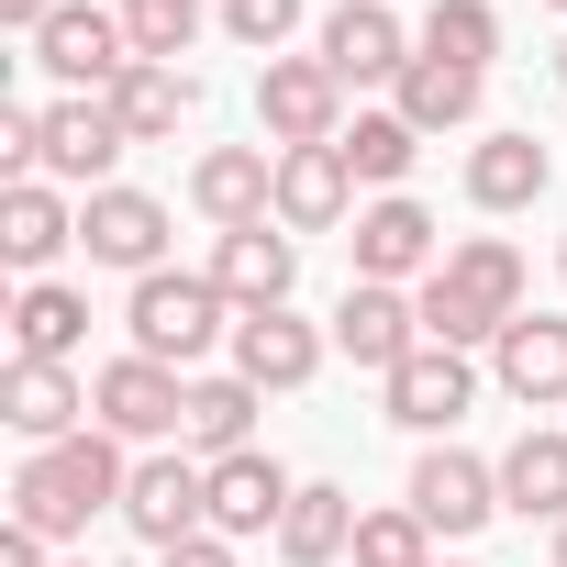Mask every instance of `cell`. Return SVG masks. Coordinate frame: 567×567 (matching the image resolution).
I'll return each instance as SVG.
<instances>
[{
	"instance_id": "8d00e7d4",
	"label": "cell",
	"mask_w": 567,
	"mask_h": 567,
	"mask_svg": "<svg viewBox=\"0 0 567 567\" xmlns=\"http://www.w3.org/2000/svg\"><path fill=\"white\" fill-rule=\"evenodd\" d=\"M0 567H45V534H23V523H12V534H0Z\"/></svg>"
},
{
	"instance_id": "d6986e66",
	"label": "cell",
	"mask_w": 567,
	"mask_h": 567,
	"mask_svg": "<svg viewBox=\"0 0 567 567\" xmlns=\"http://www.w3.org/2000/svg\"><path fill=\"white\" fill-rule=\"evenodd\" d=\"M323 68H334L346 90H368V79H390V90H401V68H412V34L379 12V0H346V12L323 23Z\"/></svg>"
},
{
	"instance_id": "52a82bcc",
	"label": "cell",
	"mask_w": 567,
	"mask_h": 567,
	"mask_svg": "<svg viewBox=\"0 0 567 567\" xmlns=\"http://www.w3.org/2000/svg\"><path fill=\"white\" fill-rule=\"evenodd\" d=\"M123 523H134L156 556L189 545V534H212V467H200V456H145L134 489H123Z\"/></svg>"
},
{
	"instance_id": "44dd1931",
	"label": "cell",
	"mask_w": 567,
	"mask_h": 567,
	"mask_svg": "<svg viewBox=\"0 0 567 567\" xmlns=\"http://www.w3.org/2000/svg\"><path fill=\"white\" fill-rule=\"evenodd\" d=\"M501 390H512L523 412H567V323H556V312H523V323L501 334Z\"/></svg>"
},
{
	"instance_id": "4316f807",
	"label": "cell",
	"mask_w": 567,
	"mask_h": 567,
	"mask_svg": "<svg viewBox=\"0 0 567 567\" xmlns=\"http://www.w3.org/2000/svg\"><path fill=\"white\" fill-rule=\"evenodd\" d=\"M501 512L567 523V434H523V445L501 456Z\"/></svg>"
},
{
	"instance_id": "4fadbf2b",
	"label": "cell",
	"mask_w": 567,
	"mask_h": 567,
	"mask_svg": "<svg viewBox=\"0 0 567 567\" xmlns=\"http://www.w3.org/2000/svg\"><path fill=\"white\" fill-rule=\"evenodd\" d=\"M312 368H323V334L278 301V312H234V379H256V390H312Z\"/></svg>"
},
{
	"instance_id": "60d3db41",
	"label": "cell",
	"mask_w": 567,
	"mask_h": 567,
	"mask_svg": "<svg viewBox=\"0 0 567 567\" xmlns=\"http://www.w3.org/2000/svg\"><path fill=\"white\" fill-rule=\"evenodd\" d=\"M556 267H567V256H556Z\"/></svg>"
},
{
	"instance_id": "5bb4252c",
	"label": "cell",
	"mask_w": 567,
	"mask_h": 567,
	"mask_svg": "<svg viewBox=\"0 0 567 567\" xmlns=\"http://www.w3.org/2000/svg\"><path fill=\"white\" fill-rule=\"evenodd\" d=\"M334 346L357 357V368H401L412 346H423V301H401V290H379V278H357V290L334 301Z\"/></svg>"
},
{
	"instance_id": "ac0fdd59",
	"label": "cell",
	"mask_w": 567,
	"mask_h": 567,
	"mask_svg": "<svg viewBox=\"0 0 567 567\" xmlns=\"http://www.w3.org/2000/svg\"><path fill=\"white\" fill-rule=\"evenodd\" d=\"M189 200L234 234V223H267V200H278V145H212L200 167H189Z\"/></svg>"
},
{
	"instance_id": "d4e9b609",
	"label": "cell",
	"mask_w": 567,
	"mask_h": 567,
	"mask_svg": "<svg viewBox=\"0 0 567 567\" xmlns=\"http://www.w3.org/2000/svg\"><path fill=\"white\" fill-rule=\"evenodd\" d=\"M545 178H556V156H545L534 134H489V145L467 156V200H478V212H534Z\"/></svg>"
},
{
	"instance_id": "5b68a950",
	"label": "cell",
	"mask_w": 567,
	"mask_h": 567,
	"mask_svg": "<svg viewBox=\"0 0 567 567\" xmlns=\"http://www.w3.org/2000/svg\"><path fill=\"white\" fill-rule=\"evenodd\" d=\"M256 123H267V145H334V134H346V79H334L323 56H267Z\"/></svg>"
},
{
	"instance_id": "ab89813d",
	"label": "cell",
	"mask_w": 567,
	"mask_h": 567,
	"mask_svg": "<svg viewBox=\"0 0 567 567\" xmlns=\"http://www.w3.org/2000/svg\"><path fill=\"white\" fill-rule=\"evenodd\" d=\"M545 12H567V0H545Z\"/></svg>"
},
{
	"instance_id": "836d02e7",
	"label": "cell",
	"mask_w": 567,
	"mask_h": 567,
	"mask_svg": "<svg viewBox=\"0 0 567 567\" xmlns=\"http://www.w3.org/2000/svg\"><path fill=\"white\" fill-rule=\"evenodd\" d=\"M301 23V0H223V34L234 45H256V56H278V34Z\"/></svg>"
},
{
	"instance_id": "7c38bea8",
	"label": "cell",
	"mask_w": 567,
	"mask_h": 567,
	"mask_svg": "<svg viewBox=\"0 0 567 567\" xmlns=\"http://www.w3.org/2000/svg\"><path fill=\"white\" fill-rule=\"evenodd\" d=\"M379 390H390V423H412V434H456V412L478 401V379H467L456 346H412Z\"/></svg>"
},
{
	"instance_id": "8992f818",
	"label": "cell",
	"mask_w": 567,
	"mask_h": 567,
	"mask_svg": "<svg viewBox=\"0 0 567 567\" xmlns=\"http://www.w3.org/2000/svg\"><path fill=\"white\" fill-rule=\"evenodd\" d=\"M200 278H212L234 312H278V301H290V278H301V234H290V223H234Z\"/></svg>"
},
{
	"instance_id": "8fae6325",
	"label": "cell",
	"mask_w": 567,
	"mask_h": 567,
	"mask_svg": "<svg viewBox=\"0 0 567 567\" xmlns=\"http://www.w3.org/2000/svg\"><path fill=\"white\" fill-rule=\"evenodd\" d=\"M346 245H357V278H379V290H401V278H434V267H445V256H434V212H423V200H401V189H390V200H368Z\"/></svg>"
},
{
	"instance_id": "cb8c5ba5",
	"label": "cell",
	"mask_w": 567,
	"mask_h": 567,
	"mask_svg": "<svg viewBox=\"0 0 567 567\" xmlns=\"http://www.w3.org/2000/svg\"><path fill=\"white\" fill-rule=\"evenodd\" d=\"M56 245H79V212L45 189V178H23V189H0V256H12L23 278H45L56 267Z\"/></svg>"
},
{
	"instance_id": "ba28073f",
	"label": "cell",
	"mask_w": 567,
	"mask_h": 567,
	"mask_svg": "<svg viewBox=\"0 0 567 567\" xmlns=\"http://www.w3.org/2000/svg\"><path fill=\"white\" fill-rule=\"evenodd\" d=\"M34 56H45V68H56L79 101H101V90L134 68V34H123V12H90V0H68V12L34 34Z\"/></svg>"
},
{
	"instance_id": "e0dca14e",
	"label": "cell",
	"mask_w": 567,
	"mask_h": 567,
	"mask_svg": "<svg viewBox=\"0 0 567 567\" xmlns=\"http://www.w3.org/2000/svg\"><path fill=\"white\" fill-rule=\"evenodd\" d=\"M0 423H12L23 445H68V434H90V390H79L68 368L12 357V379H0Z\"/></svg>"
},
{
	"instance_id": "30bf717a",
	"label": "cell",
	"mask_w": 567,
	"mask_h": 567,
	"mask_svg": "<svg viewBox=\"0 0 567 567\" xmlns=\"http://www.w3.org/2000/svg\"><path fill=\"white\" fill-rule=\"evenodd\" d=\"M346 212H357V167H346V145H278V200H267V223L334 234Z\"/></svg>"
},
{
	"instance_id": "7a4b0ae2",
	"label": "cell",
	"mask_w": 567,
	"mask_h": 567,
	"mask_svg": "<svg viewBox=\"0 0 567 567\" xmlns=\"http://www.w3.org/2000/svg\"><path fill=\"white\" fill-rule=\"evenodd\" d=\"M523 323V256L501 245V234H467L434 278H423V346H501Z\"/></svg>"
},
{
	"instance_id": "4dcf8cb0",
	"label": "cell",
	"mask_w": 567,
	"mask_h": 567,
	"mask_svg": "<svg viewBox=\"0 0 567 567\" xmlns=\"http://www.w3.org/2000/svg\"><path fill=\"white\" fill-rule=\"evenodd\" d=\"M334 145H346V167H357V178H379V189H401V178H412V156H423V134H412L401 112H357Z\"/></svg>"
},
{
	"instance_id": "6da1fadb",
	"label": "cell",
	"mask_w": 567,
	"mask_h": 567,
	"mask_svg": "<svg viewBox=\"0 0 567 567\" xmlns=\"http://www.w3.org/2000/svg\"><path fill=\"white\" fill-rule=\"evenodd\" d=\"M123 489H134V467H123V434H68V445H23V467H12V523L23 534H90V512H123Z\"/></svg>"
},
{
	"instance_id": "74e56055",
	"label": "cell",
	"mask_w": 567,
	"mask_h": 567,
	"mask_svg": "<svg viewBox=\"0 0 567 567\" xmlns=\"http://www.w3.org/2000/svg\"><path fill=\"white\" fill-rule=\"evenodd\" d=\"M556 567H567V523H556Z\"/></svg>"
},
{
	"instance_id": "3957f363",
	"label": "cell",
	"mask_w": 567,
	"mask_h": 567,
	"mask_svg": "<svg viewBox=\"0 0 567 567\" xmlns=\"http://www.w3.org/2000/svg\"><path fill=\"white\" fill-rule=\"evenodd\" d=\"M134 357H156V368H189V357H212V334H234V301L212 290V278H189V267H156V278H134Z\"/></svg>"
},
{
	"instance_id": "603a6c76",
	"label": "cell",
	"mask_w": 567,
	"mask_h": 567,
	"mask_svg": "<svg viewBox=\"0 0 567 567\" xmlns=\"http://www.w3.org/2000/svg\"><path fill=\"white\" fill-rule=\"evenodd\" d=\"M256 401H267V390H256V379H234V368H223V379H189V423H178V445H189L200 467L245 456V434H256Z\"/></svg>"
},
{
	"instance_id": "83f0119b",
	"label": "cell",
	"mask_w": 567,
	"mask_h": 567,
	"mask_svg": "<svg viewBox=\"0 0 567 567\" xmlns=\"http://www.w3.org/2000/svg\"><path fill=\"white\" fill-rule=\"evenodd\" d=\"M357 545V501L334 489V478H312L301 501H290V523H278V556H290V567H334Z\"/></svg>"
},
{
	"instance_id": "2e32d148",
	"label": "cell",
	"mask_w": 567,
	"mask_h": 567,
	"mask_svg": "<svg viewBox=\"0 0 567 567\" xmlns=\"http://www.w3.org/2000/svg\"><path fill=\"white\" fill-rule=\"evenodd\" d=\"M290 501H301V478L278 467V456H256V445L212 467V534H278Z\"/></svg>"
},
{
	"instance_id": "7402d4cb",
	"label": "cell",
	"mask_w": 567,
	"mask_h": 567,
	"mask_svg": "<svg viewBox=\"0 0 567 567\" xmlns=\"http://www.w3.org/2000/svg\"><path fill=\"white\" fill-rule=\"evenodd\" d=\"M101 101H112V123H123L134 145H167V134L189 123V101H200V79H189V68H145V56H134V68H123V79H112Z\"/></svg>"
},
{
	"instance_id": "9c48e42d",
	"label": "cell",
	"mask_w": 567,
	"mask_h": 567,
	"mask_svg": "<svg viewBox=\"0 0 567 567\" xmlns=\"http://www.w3.org/2000/svg\"><path fill=\"white\" fill-rule=\"evenodd\" d=\"M79 245H90L101 267H123V278H156V267H167V200H145V189H90V200H79Z\"/></svg>"
},
{
	"instance_id": "1f68e13d",
	"label": "cell",
	"mask_w": 567,
	"mask_h": 567,
	"mask_svg": "<svg viewBox=\"0 0 567 567\" xmlns=\"http://www.w3.org/2000/svg\"><path fill=\"white\" fill-rule=\"evenodd\" d=\"M357 567H434V523L401 501V512H357Z\"/></svg>"
},
{
	"instance_id": "484cf974",
	"label": "cell",
	"mask_w": 567,
	"mask_h": 567,
	"mask_svg": "<svg viewBox=\"0 0 567 567\" xmlns=\"http://www.w3.org/2000/svg\"><path fill=\"white\" fill-rule=\"evenodd\" d=\"M90 346V301L79 290H56V278H34V290L12 301V357H34V368H68Z\"/></svg>"
},
{
	"instance_id": "ffe728a7",
	"label": "cell",
	"mask_w": 567,
	"mask_h": 567,
	"mask_svg": "<svg viewBox=\"0 0 567 567\" xmlns=\"http://www.w3.org/2000/svg\"><path fill=\"white\" fill-rule=\"evenodd\" d=\"M134 134L112 123V101H56L45 112V178H79V189H112V156Z\"/></svg>"
},
{
	"instance_id": "f35d334b",
	"label": "cell",
	"mask_w": 567,
	"mask_h": 567,
	"mask_svg": "<svg viewBox=\"0 0 567 567\" xmlns=\"http://www.w3.org/2000/svg\"><path fill=\"white\" fill-rule=\"evenodd\" d=\"M556 90H567V45H556Z\"/></svg>"
},
{
	"instance_id": "f546056e",
	"label": "cell",
	"mask_w": 567,
	"mask_h": 567,
	"mask_svg": "<svg viewBox=\"0 0 567 567\" xmlns=\"http://www.w3.org/2000/svg\"><path fill=\"white\" fill-rule=\"evenodd\" d=\"M423 56L489 79V56H501V12H489V0H434V12H423Z\"/></svg>"
},
{
	"instance_id": "277c9868",
	"label": "cell",
	"mask_w": 567,
	"mask_h": 567,
	"mask_svg": "<svg viewBox=\"0 0 567 567\" xmlns=\"http://www.w3.org/2000/svg\"><path fill=\"white\" fill-rule=\"evenodd\" d=\"M90 423H101V434H123V445H156V434H178V423H189V379H178V368H156V357H112V368L90 379Z\"/></svg>"
},
{
	"instance_id": "9a60e30c",
	"label": "cell",
	"mask_w": 567,
	"mask_h": 567,
	"mask_svg": "<svg viewBox=\"0 0 567 567\" xmlns=\"http://www.w3.org/2000/svg\"><path fill=\"white\" fill-rule=\"evenodd\" d=\"M412 512H423L434 534H478V523L501 512V467H478L467 445H434V456L412 467Z\"/></svg>"
},
{
	"instance_id": "d590c367",
	"label": "cell",
	"mask_w": 567,
	"mask_h": 567,
	"mask_svg": "<svg viewBox=\"0 0 567 567\" xmlns=\"http://www.w3.org/2000/svg\"><path fill=\"white\" fill-rule=\"evenodd\" d=\"M56 12H68V0H0V23H12V34H45Z\"/></svg>"
},
{
	"instance_id": "e575fe53",
	"label": "cell",
	"mask_w": 567,
	"mask_h": 567,
	"mask_svg": "<svg viewBox=\"0 0 567 567\" xmlns=\"http://www.w3.org/2000/svg\"><path fill=\"white\" fill-rule=\"evenodd\" d=\"M156 567H234V534H189V545H167Z\"/></svg>"
},
{
	"instance_id": "d6a6232c",
	"label": "cell",
	"mask_w": 567,
	"mask_h": 567,
	"mask_svg": "<svg viewBox=\"0 0 567 567\" xmlns=\"http://www.w3.org/2000/svg\"><path fill=\"white\" fill-rule=\"evenodd\" d=\"M123 34H134L145 68H178L200 45V0H123Z\"/></svg>"
},
{
	"instance_id": "f1b7e54d",
	"label": "cell",
	"mask_w": 567,
	"mask_h": 567,
	"mask_svg": "<svg viewBox=\"0 0 567 567\" xmlns=\"http://www.w3.org/2000/svg\"><path fill=\"white\" fill-rule=\"evenodd\" d=\"M401 123H412V134H456V123H478V79L445 68V56H412V68H401Z\"/></svg>"
}]
</instances>
